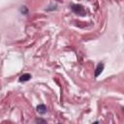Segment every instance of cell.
Instances as JSON below:
<instances>
[{"label": "cell", "instance_id": "6da1fadb", "mask_svg": "<svg viewBox=\"0 0 124 124\" xmlns=\"http://www.w3.org/2000/svg\"><path fill=\"white\" fill-rule=\"evenodd\" d=\"M71 10L75 14H77L78 16H85V14H86L85 9L83 8V6L78 5V4H73V5H71Z\"/></svg>", "mask_w": 124, "mask_h": 124}, {"label": "cell", "instance_id": "7a4b0ae2", "mask_svg": "<svg viewBox=\"0 0 124 124\" xmlns=\"http://www.w3.org/2000/svg\"><path fill=\"white\" fill-rule=\"evenodd\" d=\"M104 68H105L104 63H102V62L98 63V65H97V67H96V69H95V72H94V77H95V78H98V77L102 74Z\"/></svg>", "mask_w": 124, "mask_h": 124}, {"label": "cell", "instance_id": "3957f363", "mask_svg": "<svg viewBox=\"0 0 124 124\" xmlns=\"http://www.w3.org/2000/svg\"><path fill=\"white\" fill-rule=\"evenodd\" d=\"M36 110H37V112H38L39 114H45V113L46 112V107L44 104H40V105L37 106Z\"/></svg>", "mask_w": 124, "mask_h": 124}, {"label": "cell", "instance_id": "277c9868", "mask_svg": "<svg viewBox=\"0 0 124 124\" xmlns=\"http://www.w3.org/2000/svg\"><path fill=\"white\" fill-rule=\"evenodd\" d=\"M31 75L30 74H23V75H21L20 77H19V78H18V81L19 82H25V81H28V80H30L31 79Z\"/></svg>", "mask_w": 124, "mask_h": 124}, {"label": "cell", "instance_id": "5b68a950", "mask_svg": "<svg viewBox=\"0 0 124 124\" xmlns=\"http://www.w3.org/2000/svg\"><path fill=\"white\" fill-rule=\"evenodd\" d=\"M19 11H20V13H21L22 15H27V14H28V8H27L26 6H21Z\"/></svg>", "mask_w": 124, "mask_h": 124}, {"label": "cell", "instance_id": "8992f818", "mask_svg": "<svg viewBox=\"0 0 124 124\" xmlns=\"http://www.w3.org/2000/svg\"><path fill=\"white\" fill-rule=\"evenodd\" d=\"M36 122H39V123H46V121L44 120V119H41V118H37V119H36Z\"/></svg>", "mask_w": 124, "mask_h": 124}]
</instances>
